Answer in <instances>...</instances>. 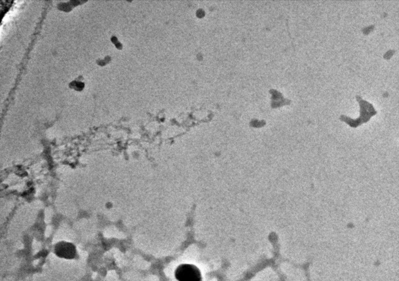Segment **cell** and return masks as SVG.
<instances>
[{
	"label": "cell",
	"instance_id": "obj_1",
	"mask_svg": "<svg viewBox=\"0 0 399 281\" xmlns=\"http://www.w3.org/2000/svg\"><path fill=\"white\" fill-rule=\"evenodd\" d=\"M356 99L360 106V117L356 119H353L344 115L340 117L341 121L346 122L350 127L354 128H358L362 124L368 122L372 117L377 114V111L375 110L371 104L363 100L359 96H357Z\"/></svg>",
	"mask_w": 399,
	"mask_h": 281
},
{
	"label": "cell",
	"instance_id": "obj_2",
	"mask_svg": "<svg viewBox=\"0 0 399 281\" xmlns=\"http://www.w3.org/2000/svg\"><path fill=\"white\" fill-rule=\"evenodd\" d=\"M175 278L178 281H202V274L198 268L190 264L179 266L175 272Z\"/></svg>",
	"mask_w": 399,
	"mask_h": 281
},
{
	"label": "cell",
	"instance_id": "obj_3",
	"mask_svg": "<svg viewBox=\"0 0 399 281\" xmlns=\"http://www.w3.org/2000/svg\"><path fill=\"white\" fill-rule=\"evenodd\" d=\"M54 253L59 258L65 259H72L77 255V249L72 243L60 242L57 243L54 249Z\"/></svg>",
	"mask_w": 399,
	"mask_h": 281
},
{
	"label": "cell",
	"instance_id": "obj_4",
	"mask_svg": "<svg viewBox=\"0 0 399 281\" xmlns=\"http://www.w3.org/2000/svg\"><path fill=\"white\" fill-rule=\"evenodd\" d=\"M70 86L77 91H82L84 87V84L82 82L74 81L70 83Z\"/></svg>",
	"mask_w": 399,
	"mask_h": 281
}]
</instances>
